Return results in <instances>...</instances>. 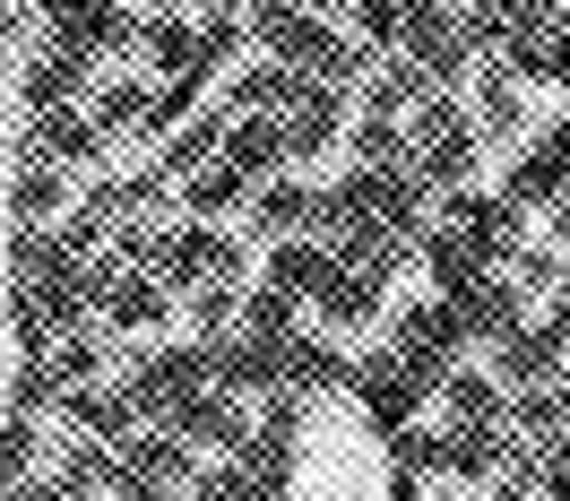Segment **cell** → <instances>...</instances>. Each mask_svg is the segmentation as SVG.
Wrapping results in <instances>:
<instances>
[{"label": "cell", "instance_id": "7a4b0ae2", "mask_svg": "<svg viewBox=\"0 0 570 501\" xmlns=\"http://www.w3.org/2000/svg\"><path fill=\"white\" fill-rule=\"evenodd\" d=\"M250 36L277 52L285 70L321 78V87H355V78H372L381 61H372V43H346L328 18H312V9H294V0H250Z\"/></svg>", "mask_w": 570, "mask_h": 501}, {"label": "cell", "instance_id": "7402d4cb", "mask_svg": "<svg viewBox=\"0 0 570 501\" xmlns=\"http://www.w3.org/2000/svg\"><path fill=\"white\" fill-rule=\"evenodd\" d=\"M225 9H234V0H225Z\"/></svg>", "mask_w": 570, "mask_h": 501}, {"label": "cell", "instance_id": "52a82bcc", "mask_svg": "<svg viewBox=\"0 0 570 501\" xmlns=\"http://www.w3.org/2000/svg\"><path fill=\"white\" fill-rule=\"evenodd\" d=\"M165 432H174V441H190V450H243L259 424H250V406H243L234 390H190L174 415H165Z\"/></svg>", "mask_w": 570, "mask_h": 501}, {"label": "cell", "instance_id": "4fadbf2b", "mask_svg": "<svg viewBox=\"0 0 570 501\" xmlns=\"http://www.w3.org/2000/svg\"><path fill=\"white\" fill-rule=\"evenodd\" d=\"M381 303H390V277H363V268H346V259H337V277L321 286V303H312V312H321L328 328H372V321H381Z\"/></svg>", "mask_w": 570, "mask_h": 501}, {"label": "cell", "instance_id": "d6986e66", "mask_svg": "<svg viewBox=\"0 0 570 501\" xmlns=\"http://www.w3.org/2000/svg\"><path fill=\"white\" fill-rule=\"evenodd\" d=\"M36 0H0V52H9V36H18V18H27Z\"/></svg>", "mask_w": 570, "mask_h": 501}, {"label": "cell", "instance_id": "6da1fadb", "mask_svg": "<svg viewBox=\"0 0 570 501\" xmlns=\"http://www.w3.org/2000/svg\"><path fill=\"white\" fill-rule=\"evenodd\" d=\"M121 268H147L165 294H208V286H243L250 277V250L225 234V225H174V234H121Z\"/></svg>", "mask_w": 570, "mask_h": 501}, {"label": "cell", "instance_id": "ba28073f", "mask_svg": "<svg viewBox=\"0 0 570 501\" xmlns=\"http://www.w3.org/2000/svg\"><path fill=\"white\" fill-rule=\"evenodd\" d=\"M570 190V121H553L535 147H519V165H510V181H501V199L528 216V208H553Z\"/></svg>", "mask_w": 570, "mask_h": 501}, {"label": "cell", "instance_id": "30bf717a", "mask_svg": "<svg viewBox=\"0 0 570 501\" xmlns=\"http://www.w3.org/2000/svg\"><path fill=\"white\" fill-rule=\"evenodd\" d=\"M312 225H321V181H259V199H250V234L277 250V243H312Z\"/></svg>", "mask_w": 570, "mask_h": 501}, {"label": "cell", "instance_id": "e0dca14e", "mask_svg": "<svg viewBox=\"0 0 570 501\" xmlns=\"http://www.w3.org/2000/svg\"><path fill=\"white\" fill-rule=\"evenodd\" d=\"M484 130H493V139H510V130H519V87H510V61L484 78Z\"/></svg>", "mask_w": 570, "mask_h": 501}, {"label": "cell", "instance_id": "8992f818", "mask_svg": "<svg viewBox=\"0 0 570 501\" xmlns=\"http://www.w3.org/2000/svg\"><path fill=\"white\" fill-rule=\"evenodd\" d=\"M355 390H363V406H372V424L406 432V424H415V406H424V397H441V381H432L424 363H406L397 346H381V355L355 363Z\"/></svg>", "mask_w": 570, "mask_h": 501}, {"label": "cell", "instance_id": "5b68a950", "mask_svg": "<svg viewBox=\"0 0 570 501\" xmlns=\"http://www.w3.org/2000/svg\"><path fill=\"white\" fill-rule=\"evenodd\" d=\"M87 312L105 328H130V337H147V328L174 321V294L156 286L147 268H121V259H105V268H87Z\"/></svg>", "mask_w": 570, "mask_h": 501}, {"label": "cell", "instance_id": "9a60e30c", "mask_svg": "<svg viewBox=\"0 0 570 501\" xmlns=\"http://www.w3.org/2000/svg\"><path fill=\"white\" fill-rule=\"evenodd\" d=\"M70 199V181L52 174V165H18V190H9V216H18V234H36L43 216H61Z\"/></svg>", "mask_w": 570, "mask_h": 501}, {"label": "cell", "instance_id": "44dd1931", "mask_svg": "<svg viewBox=\"0 0 570 501\" xmlns=\"http://www.w3.org/2000/svg\"><path fill=\"white\" fill-rule=\"evenodd\" d=\"M493 501H535V493H528V475H519V484H501V493H493Z\"/></svg>", "mask_w": 570, "mask_h": 501}, {"label": "cell", "instance_id": "8fae6325", "mask_svg": "<svg viewBox=\"0 0 570 501\" xmlns=\"http://www.w3.org/2000/svg\"><path fill=\"white\" fill-rule=\"evenodd\" d=\"M225 139H234V112L216 105V112L181 121L174 139H165V165H156V174H165V181H199V174L216 165V156H225Z\"/></svg>", "mask_w": 570, "mask_h": 501}, {"label": "cell", "instance_id": "ffe728a7", "mask_svg": "<svg viewBox=\"0 0 570 501\" xmlns=\"http://www.w3.org/2000/svg\"><path fill=\"white\" fill-rule=\"evenodd\" d=\"M294 9H312V18H337V9H355V0H294Z\"/></svg>", "mask_w": 570, "mask_h": 501}, {"label": "cell", "instance_id": "277c9868", "mask_svg": "<svg viewBox=\"0 0 570 501\" xmlns=\"http://www.w3.org/2000/svg\"><path fill=\"white\" fill-rule=\"evenodd\" d=\"M501 459H510V450H501V432H484V424L397 432V466H406V475H459V484H484Z\"/></svg>", "mask_w": 570, "mask_h": 501}, {"label": "cell", "instance_id": "2e32d148", "mask_svg": "<svg viewBox=\"0 0 570 501\" xmlns=\"http://www.w3.org/2000/svg\"><path fill=\"white\" fill-rule=\"evenodd\" d=\"M441 406H450L459 424L501 432V381H493V372H450V381H441Z\"/></svg>", "mask_w": 570, "mask_h": 501}, {"label": "cell", "instance_id": "9c48e42d", "mask_svg": "<svg viewBox=\"0 0 570 501\" xmlns=\"http://www.w3.org/2000/svg\"><path fill=\"white\" fill-rule=\"evenodd\" d=\"M562 355H570V337L553 321H535V328H519V337H501V346H493V381H501V390H553Z\"/></svg>", "mask_w": 570, "mask_h": 501}, {"label": "cell", "instance_id": "5bb4252c", "mask_svg": "<svg viewBox=\"0 0 570 501\" xmlns=\"http://www.w3.org/2000/svg\"><path fill=\"white\" fill-rule=\"evenodd\" d=\"M105 147V130L87 121V112H36V130H27V165H78V156H96Z\"/></svg>", "mask_w": 570, "mask_h": 501}, {"label": "cell", "instance_id": "ac0fdd59", "mask_svg": "<svg viewBox=\"0 0 570 501\" xmlns=\"http://www.w3.org/2000/svg\"><path fill=\"white\" fill-rule=\"evenodd\" d=\"M190 501H259V493H250V475H243V466H199Z\"/></svg>", "mask_w": 570, "mask_h": 501}, {"label": "cell", "instance_id": "7c38bea8", "mask_svg": "<svg viewBox=\"0 0 570 501\" xmlns=\"http://www.w3.org/2000/svg\"><path fill=\"white\" fill-rule=\"evenodd\" d=\"M337 139H346V96H337V87H312L303 105L285 112V147H294V165H312V156H328Z\"/></svg>", "mask_w": 570, "mask_h": 501}, {"label": "cell", "instance_id": "3957f363", "mask_svg": "<svg viewBox=\"0 0 570 501\" xmlns=\"http://www.w3.org/2000/svg\"><path fill=\"white\" fill-rule=\"evenodd\" d=\"M406 147H415V174H424L432 190L459 199L466 181H475V130L459 121V96H450V87H441L432 105L406 112Z\"/></svg>", "mask_w": 570, "mask_h": 501}]
</instances>
